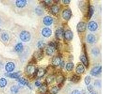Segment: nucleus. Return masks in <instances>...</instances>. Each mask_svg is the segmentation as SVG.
Segmentation results:
<instances>
[{
  "label": "nucleus",
  "mask_w": 125,
  "mask_h": 94,
  "mask_svg": "<svg viewBox=\"0 0 125 94\" xmlns=\"http://www.w3.org/2000/svg\"><path fill=\"white\" fill-rule=\"evenodd\" d=\"M75 72L76 73L78 74H82L85 72V68L84 67V66L82 64H79L76 67Z\"/></svg>",
  "instance_id": "obj_16"
},
{
  "label": "nucleus",
  "mask_w": 125,
  "mask_h": 94,
  "mask_svg": "<svg viewBox=\"0 0 125 94\" xmlns=\"http://www.w3.org/2000/svg\"><path fill=\"white\" fill-rule=\"evenodd\" d=\"M62 62V59L60 56L54 57L52 60V63L54 66H59Z\"/></svg>",
  "instance_id": "obj_8"
},
{
  "label": "nucleus",
  "mask_w": 125,
  "mask_h": 94,
  "mask_svg": "<svg viewBox=\"0 0 125 94\" xmlns=\"http://www.w3.org/2000/svg\"><path fill=\"white\" fill-rule=\"evenodd\" d=\"M35 84L36 85V86L38 87H40L41 85H42V83H41V82H40L39 81H37L35 82Z\"/></svg>",
  "instance_id": "obj_39"
},
{
  "label": "nucleus",
  "mask_w": 125,
  "mask_h": 94,
  "mask_svg": "<svg viewBox=\"0 0 125 94\" xmlns=\"http://www.w3.org/2000/svg\"><path fill=\"white\" fill-rule=\"evenodd\" d=\"M92 53L94 55V56H98V55H99L100 51H99V49L97 48H95L94 49H93L91 50Z\"/></svg>",
  "instance_id": "obj_36"
},
{
  "label": "nucleus",
  "mask_w": 125,
  "mask_h": 94,
  "mask_svg": "<svg viewBox=\"0 0 125 94\" xmlns=\"http://www.w3.org/2000/svg\"><path fill=\"white\" fill-rule=\"evenodd\" d=\"M27 3V1L25 0H17L16 1V6L19 8L24 7Z\"/></svg>",
  "instance_id": "obj_20"
},
{
  "label": "nucleus",
  "mask_w": 125,
  "mask_h": 94,
  "mask_svg": "<svg viewBox=\"0 0 125 94\" xmlns=\"http://www.w3.org/2000/svg\"><path fill=\"white\" fill-rule=\"evenodd\" d=\"M18 82H19L21 84H22V85H27L30 88H30V86L29 85V83H28V82H27V81L26 80H25V79H24V78H19V79H18Z\"/></svg>",
  "instance_id": "obj_29"
},
{
  "label": "nucleus",
  "mask_w": 125,
  "mask_h": 94,
  "mask_svg": "<svg viewBox=\"0 0 125 94\" xmlns=\"http://www.w3.org/2000/svg\"><path fill=\"white\" fill-rule=\"evenodd\" d=\"M38 47L39 48V49H43V48L45 47L46 44L43 41H39L38 43Z\"/></svg>",
  "instance_id": "obj_34"
},
{
  "label": "nucleus",
  "mask_w": 125,
  "mask_h": 94,
  "mask_svg": "<svg viewBox=\"0 0 125 94\" xmlns=\"http://www.w3.org/2000/svg\"><path fill=\"white\" fill-rule=\"evenodd\" d=\"M87 25L84 22H80L77 25V30L79 33L84 32L86 29Z\"/></svg>",
  "instance_id": "obj_6"
},
{
  "label": "nucleus",
  "mask_w": 125,
  "mask_h": 94,
  "mask_svg": "<svg viewBox=\"0 0 125 94\" xmlns=\"http://www.w3.org/2000/svg\"><path fill=\"white\" fill-rule=\"evenodd\" d=\"M41 33L44 37L48 38L51 36L52 34V31L49 28L46 27L42 30Z\"/></svg>",
  "instance_id": "obj_10"
},
{
  "label": "nucleus",
  "mask_w": 125,
  "mask_h": 94,
  "mask_svg": "<svg viewBox=\"0 0 125 94\" xmlns=\"http://www.w3.org/2000/svg\"><path fill=\"white\" fill-rule=\"evenodd\" d=\"M46 74V70L44 69L43 68H40L37 69L35 76L37 77L38 78H42Z\"/></svg>",
  "instance_id": "obj_13"
},
{
  "label": "nucleus",
  "mask_w": 125,
  "mask_h": 94,
  "mask_svg": "<svg viewBox=\"0 0 125 94\" xmlns=\"http://www.w3.org/2000/svg\"><path fill=\"white\" fill-rule=\"evenodd\" d=\"M1 38L4 41H7L9 39V36L7 33H3L1 35Z\"/></svg>",
  "instance_id": "obj_37"
},
{
  "label": "nucleus",
  "mask_w": 125,
  "mask_h": 94,
  "mask_svg": "<svg viewBox=\"0 0 125 94\" xmlns=\"http://www.w3.org/2000/svg\"><path fill=\"white\" fill-rule=\"evenodd\" d=\"M64 30L62 28H58L55 33V36L57 40H62L64 37Z\"/></svg>",
  "instance_id": "obj_7"
},
{
  "label": "nucleus",
  "mask_w": 125,
  "mask_h": 94,
  "mask_svg": "<svg viewBox=\"0 0 125 94\" xmlns=\"http://www.w3.org/2000/svg\"><path fill=\"white\" fill-rule=\"evenodd\" d=\"M56 49L55 44L53 42H50L48 43L47 47L46 49V53L47 56H52L55 52Z\"/></svg>",
  "instance_id": "obj_1"
},
{
  "label": "nucleus",
  "mask_w": 125,
  "mask_h": 94,
  "mask_svg": "<svg viewBox=\"0 0 125 94\" xmlns=\"http://www.w3.org/2000/svg\"><path fill=\"white\" fill-rule=\"evenodd\" d=\"M63 2L64 4H69L70 2V0H63Z\"/></svg>",
  "instance_id": "obj_41"
},
{
  "label": "nucleus",
  "mask_w": 125,
  "mask_h": 94,
  "mask_svg": "<svg viewBox=\"0 0 125 94\" xmlns=\"http://www.w3.org/2000/svg\"><path fill=\"white\" fill-rule=\"evenodd\" d=\"M15 68V64L13 62H9L5 66L6 70L8 72H12Z\"/></svg>",
  "instance_id": "obj_17"
},
{
  "label": "nucleus",
  "mask_w": 125,
  "mask_h": 94,
  "mask_svg": "<svg viewBox=\"0 0 125 94\" xmlns=\"http://www.w3.org/2000/svg\"><path fill=\"white\" fill-rule=\"evenodd\" d=\"M19 89L16 86H13L10 88V91L13 94H17L18 92Z\"/></svg>",
  "instance_id": "obj_31"
},
{
  "label": "nucleus",
  "mask_w": 125,
  "mask_h": 94,
  "mask_svg": "<svg viewBox=\"0 0 125 94\" xmlns=\"http://www.w3.org/2000/svg\"><path fill=\"white\" fill-rule=\"evenodd\" d=\"M53 18L50 16H46L43 19L44 24L47 26H50L53 23Z\"/></svg>",
  "instance_id": "obj_14"
},
{
  "label": "nucleus",
  "mask_w": 125,
  "mask_h": 94,
  "mask_svg": "<svg viewBox=\"0 0 125 94\" xmlns=\"http://www.w3.org/2000/svg\"><path fill=\"white\" fill-rule=\"evenodd\" d=\"M96 41L95 36L92 34H89L87 36V41L89 44H93Z\"/></svg>",
  "instance_id": "obj_19"
},
{
  "label": "nucleus",
  "mask_w": 125,
  "mask_h": 94,
  "mask_svg": "<svg viewBox=\"0 0 125 94\" xmlns=\"http://www.w3.org/2000/svg\"><path fill=\"white\" fill-rule=\"evenodd\" d=\"M91 78L90 76H86V77L85 78V79H84V82H85V84L87 86L89 85V84H90V83L91 82Z\"/></svg>",
  "instance_id": "obj_35"
},
{
  "label": "nucleus",
  "mask_w": 125,
  "mask_h": 94,
  "mask_svg": "<svg viewBox=\"0 0 125 94\" xmlns=\"http://www.w3.org/2000/svg\"><path fill=\"white\" fill-rule=\"evenodd\" d=\"M20 38L21 40L23 42L29 41L31 38V35L30 33L26 31H22L20 34Z\"/></svg>",
  "instance_id": "obj_2"
},
{
  "label": "nucleus",
  "mask_w": 125,
  "mask_h": 94,
  "mask_svg": "<svg viewBox=\"0 0 125 94\" xmlns=\"http://www.w3.org/2000/svg\"><path fill=\"white\" fill-rule=\"evenodd\" d=\"M74 64L73 63H72V62H70V63H67L66 66V70L68 72L72 71L73 69H74Z\"/></svg>",
  "instance_id": "obj_28"
},
{
  "label": "nucleus",
  "mask_w": 125,
  "mask_h": 94,
  "mask_svg": "<svg viewBox=\"0 0 125 94\" xmlns=\"http://www.w3.org/2000/svg\"><path fill=\"white\" fill-rule=\"evenodd\" d=\"M35 12H36V14L39 16L42 15L44 13V11H43V9L40 7L37 8L35 9Z\"/></svg>",
  "instance_id": "obj_33"
},
{
  "label": "nucleus",
  "mask_w": 125,
  "mask_h": 94,
  "mask_svg": "<svg viewBox=\"0 0 125 94\" xmlns=\"http://www.w3.org/2000/svg\"><path fill=\"white\" fill-rule=\"evenodd\" d=\"M91 94H97V93H95V92H93V93H91Z\"/></svg>",
  "instance_id": "obj_43"
},
{
  "label": "nucleus",
  "mask_w": 125,
  "mask_h": 94,
  "mask_svg": "<svg viewBox=\"0 0 125 94\" xmlns=\"http://www.w3.org/2000/svg\"><path fill=\"white\" fill-rule=\"evenodd\" d=\"M37 69H36L35 67L31 65H27L26 69V71L27 74L30 76H35V73L36 72Z\"/></svg>",
  "instance_id": "obj_4"
},
{
  "label": "nucleus",
  "mask_w": 125,
  "mask_h": 94,
  "mask_svg": "<svg viewBox=\"0 0 125 94\" xmlns=\"http://www.w3.org/2000/svg\"><path fill=\"white\" fill-rule=\"evenodd\" d=\"M102 71V67L100 66H96L92 69V70L90 71V74L93 76H97L99 75L101 73Z\"/></svg>",
  "instance_id": "obj_11"
},
{
  "label": "nucleus",
  "mask_w": 125,
  "mask_h": 94,
  "mask_svg": "<svg viewBox=\"0 0 125 94\" xmlns=\"http://www.w3.org/2000/svg\"><path fill=\"white\" fill-rule=\"evenodd\" d=\"M23 49V45L22 43H19L15 47V50L17 52H20Z\"/></svg>",
  "instance_id": "obj_30"
},
{
  "label": "nucleus",
  "mask_w": 125,
  "mask_h": 94,
  "mask_svg": "<svg viewBox=\"0 0 125 94\" xmlns=\"http://www.w3.org/2000/svg\"><path fill=\"white\" fill-rule=\"evenodd\" d=\"M55 77L53 75H49L46 79V83L47 85L53 83L55 81Z\"/></svg>",
  "instance_id": "obj_22"
},
{
  "label": "nucleus",
  "mask_w": 125,
  "mask_h": 94,
  "mask_svg": "<svg viewBox=\"0 0 125 94\" xmlns=\"http://www.w3.org/2000/svg\"><path fill=\"white\" fill-rule=\"evenodd\" d=\"M81 80V76L74 74L71 77L70 81L71 82H74V83H78V82H79Z\"/></svg>",
  "instance_id": "obj_23"
},
{
  "label": "nucleus",
  "mask_w": 125,
  "mask_h": 94,
  "mask_svg": "<svg viewBox=\"0 0 125 94\" xmlns=\"http://www.w3.org/2000/svg\"><path fill=\"white\" fill-rule=\"evenodd\" d=\"M80 60L81 61V62H82V63L83 64V65L86 68H88L89 67V65L88 57L85 56L84 55H82L80 57Z\"/></svg>",
  "instance_id": "obj_15"
},
{
  "label": "nucleus",
  "mask_w": 125,
  "mask_h": 94,
  "mask_svg": "<svg viewBox=\"0 0 125 94\" xmlns=\"http://www.w3.org/2000/svg\"><path fill=\"white\" fill-rule=\"evenodd\" d=\"M71 94H81V92L78 90H74L71 93Z\"/></svg>",
  "instance_id": "obj_40"
},
{
  "label": "nucleus",
  "mask_w": 125,
  "mask_h": 94,
  "mask_svg": "<svg viewBox=\"0 0 125 94\" xmlns=\"http://www.w3.org/2000/svg\"><path fill=\"white\" fill-rule=\"evenodd\" d=\"M89 30L91 32L95 31L98 28L97 23L94 21H91L88 24V26Z\"/></svg>",
  "instance_id": "obj_9"
},
{
  "label": "nucleus",
  "mask_w": 125,
  "mask_h": 94,
  "mask_svg": "<svg viewBox=\"0 0 125 94\" xmlns=\"http://www.w3.org/2000/svg\"><path fill=\"white\" fill-rule=\"evenodd\" d=\"M55 68L54 66H52L51 65H49L47 68L46 70V73H47L50 74V75H53L52 74H54L55 73Z\"/></svg>",
  "instance_id": "obj_25"
},
{
  "label": "nucleus",
  "mask_w": 125,
  "mask_h": 94,
  "mask_svg": "<svg viewBox=\"0 0 125 94\" xmlns=\"http://www.w3.org/2000/svg\"><path fill=\"white\" fill-rule=\"evenodd\" d=\"M60 88L57 86H55L53 87L51 90L49 91V93L50 94H56L60 90Z\"/></svg>",
  "instance_id": "obj_27"
},
{
  "label": "nucleus",
  "mask_w": 125,
  "mask_h": 94,
  "mask_svg": "<svg viewBox=\"0 0 125 94\" xmlns=\"http://www.w3.org/2000/svg\"><path fill=\"white\" fill-rule=\"evenodd\" d=\"M94 8L93 6L90 5L87 13V17L88 18V19H90L92 17V16L94 14Z\"/></svg>",
  "instance_id": "obj_18"
},
{
  "label": "nucleus",
  "mask_w": 125,
  "mask_h": 94,
  "mask_svg": "<svg viewBox=\"0 0 125 94\" xmlns=\"http://www.w3.org/2000/svg\"><path fill=\"white\" fill-rule=\"evenodd\" d=\"M59 11H60V8L57 5H54L51 7V11L53 15H56L58 14Z\"/></svg>",
  "instance_id": "obj_24"
},
{
  "label": "nucleus",
  "mask_w": 125,
  "mask_h": 94,
  "mask_svg": "<svg viewBox=\"0 0 125 94\" xmlns=\"http://www.w3.org/2000/svg\"><path fill=\"white\" fill-rule=\"evenodd\" d=\"M0 31H1V29H0Z\"/></svg>",
  "instance_id": "obj_44"
},
{
  "label": "nucleus",
  "mask_w": 125,
  "mask_h": 94,
  "mask_svg": "<svg viewBox=\"0 0 125 94\" xmlns=\"http://www.w3.org/2000/svg\"><path fill=\"white\" fill-rule=\"evenodd\" d=\"M87 89H88V90L90 92H92L93 91V86L91 85H88V87H87Z\"/></svg>",
  "instance_id": "obj_38"
},
{
  "label": "nucleus",
  "mask_w": 125,
  "mask_h": 94,
  "mask_svg": "<svg viewBox=\"0 0 125 94\" xmlns=\"http://www.w3.org/2000/svg\"><path fill=\"white\" fill-rule=\"evenodd\" d=\"M7 85V81L4 78H1L0 79V87L4 88Z\"/></svg>",
  "instance_id": "obj_32"
},
{
  "label": "nucleus",
  "mask_w": 125,
  "mask_h": 94,
  "mask_svg": "<svg viewBox=\"0 0 125 94\" xmlns=\"http://www.w3.org/2000/svg\"><path fill=\"white\" fill-rule=\"evenodd\" d=\"M64 37L66 40L68 41H71L73 38V32L69 30L66 31L64 33Z\"/></svg>",
  "instance_id": "obj_12"
},
{
  "label": "nucleus",
  "mask_w": 125,
  "mask_h": 94,
  "mask_svg": "<svg viewBox=\"0 0 125 94\" xmlns=\"http://www.w3.org/2000/svg\"><path fill=\"white\" fill-rule=\"evenodd\" d=\"M61 65V67H64V62H63V61H62V62L61 63V65Z\"/></svg>",
  "instance_id": "obj_42"
},
{
  "label": "nucleus",
  "mask_w": 125,
  "mask_h": 94,
  "mask_svg": "<svg viewBox=\"0 0 125 94\" xmlns=\"http://www.w3.org/2000/svg\"><path fill=\"white\" fill-rule=\"evenodd\" d=\"M56 81L57 82L64 85V82H65V78L62 74H59L56 77Z\"/></svg>",
  "instance_id": "obj_21"
},
{
  "label": "nucleus",
  "mask_w": 125,
  "mask_h": 94,
  "mask_svg": "<svg viewBox=\"0 0 125 94\" xmlns=\"http://www.w3.org/2000/svg\"><path fill=\"white\" fill-rule=\"evenodd\" d=\"M44 57V51L43 49H39V50L34 52L33 55V58L37 61L41 60Z\"/></svg>",
  "instance_id": "obj_3"
},
{
  "label": "nucleus",
  "mask_w": 125,
  "mask_h": 94,
  "mask_svg": "<svg viewBox=\"0 0 125 94\" xmlns=\"http://www.w3.org/2000/svg\"><path fill=\"white\" fill-rule=\"evenodd\" d=\"M6 76L11 78L18 79L19 78L20 76V74L19 73H14L12 74H6Z\"/></svg>",
  "instance_id": "obj_26"
},
{
  "label": "nucleus",
  "mask_w": 125,
  "mask_h": 94,
  "mask_svg": "<svg viewBox=\"0 0 125 94\" xmlns=\"http://www.w3.org/2000/svg\"><path fill=\"white\" fill-rule=\"evenodd\" d=\"M72 11L70 9L67 8L66 9H65L62 12V17L63 19L66 21H68L71 16H72Z\"/></svg>",
  "instance_id": "obj_5"
}]
</instances>
